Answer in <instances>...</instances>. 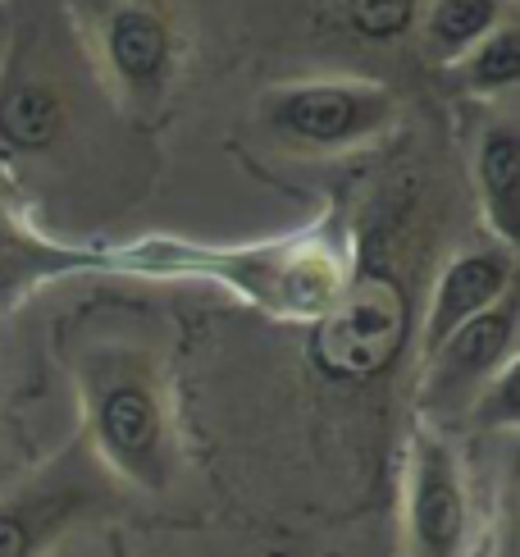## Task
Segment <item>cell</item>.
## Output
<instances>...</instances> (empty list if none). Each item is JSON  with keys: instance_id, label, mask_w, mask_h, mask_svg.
Instances as JSON below:
<instances>
[{"instance_id": "7a4b0ae2", "label": "cell", "mask_w": 520, "mask_h": 557, "mask_svg": "<svg viewBox=\"0 0 520 557\" xmlns=\"http://www.w3.org/2000/svg\"><path fill=\"white\" fill-rule=\"evenodd\" d=\"M407 338H411L407 288L384 265H361L351 278H343L338 297L315 315L311 361L329 380L361 384L384 375L401 357Z\"/></svg>"}, {"instance_id": "5b68a950", "label": "cell", "mask_w": 520, "mask_h": 557, "mask_svg": "<svg viewBox=\"0 0 520 557\" xmlns=\"http://www.w3.org/2000/svg\"><path fill=\"white\" fill-rule=\"evenodd\" d=\"M470 553V484L457 448L438 430H420L407 457V557Z\"/></svg>"}, {"instance_id": "3957f363", "label": "cell", "mask_w": 520, "mask_h": 557, "mask_svg": "<svg viewBox=\"0 0 520 557\" xmlns=\"http://www.w3.org/2000/svg\"><path fill=\"white\" fill-rule=\"evenodd\" d=\"M101 507H110L101 461L91 457V448H69L60 461L0 498V557H46Z\"/></svg>"}, {"instance_id": "9a60e30c", "label": "cell", "mask_w": 520, "mask_h": 557, "mask_svg": "<svg viewBox=\"0 0 520 557\" xmlns=\"http://www.w3.org/2000/svg\"><path fill=\"white\" fill-rule=\"evenodd\" d=\"M106 557H133L128 540H120V535H110V544H106Z\"/></svg>"}, {"instance_id": "9c48e42d", "label": "cell", "mask_w": 520, "mask_h": 557, "mask_svg": "<svg viewBox=\"0 0 520 557\" xmlns=\"http://www.w3.org/2000/svg\"><path fill=\"white\" fill-rule=\"evenodd\" d=\"M69 120V101L51 74L10 69L0 83V147L10 156H46Z\"/></svg>"}, {"instance_id": "8fae6325", "label": "cell", "mask_w": 520, "mask_h": 557, "mask_svg": "<svg viewBox=\"0 0 520 557\" xmlns=\"http://www.w3.org/2000/svg\"><path fill=\"white\" fill-rule=\"evenodd\" d=\"M511 10L516 0H430V10H424V46L434 51V60L457 64L488 33L511 23Z\"/></svg>"}, {"instance_id": "7c38bea8", "label": "cell", "mask_w": 520, "mask_h": 557, "mask_svg": "<svg viewBox=\"0 0 520 557\" xmlns=\"http://www.w3.org/2000/svg\"><path fill=\"white\" fill-rule=\"evenodd\" d=\"M457 78L466 91L493 101V97H511L516 83H520V28L516 18L503 23L498 33H488L475 51H466L457 60Z\"/></svg>"}, {"instance_id": "6da1fadb", "label": "cell", "mask_w": 520, "mask_h": 557, "mask_svg": "<svg viewBox=\"0 0 520 557\" xmlns=\"http://www.w3.org/2000/svg\"><path fill=\"white\" fill-rule=\"evenodd\" d=\"M83 421L91 457L110 480H124L141 494H164L178 475V438L170 403L147 357L91 352L78 366Z\"/></svg>"}, {"instance_id": "8992f818", "label": "cell", "mask_w": 520, "mask_h": 557, "mask_svg": "<svg viewBox=\"0 0 520 557\" xmlns=\"http://www.w3.org/2000/svg\"><path fill=\"white\" fill-rule=\"evenodd\" d=\"M516 311L520 307L511 288L424 357V407L453 411L475 403L507 366H516Z\"/></svg>"}, {"instance_id": "2e32d148", "label": "cell", "mask_w": 520, "mask_h": 557, "mask_svg": "<svg viewBox=\"0 0 520 557\" xmlns=\"http://www.w3.org/2000/svg\"><path fill=\"white\" fill-rule=\"evenodd\" d=\"M0 453H5V448H0Z\"/></svg>"}, {"instance_id": "5bb4252c", "label": "cell", "mask_w": 520, "mask_h": 557, "mask_svg": "<svg viewBox=\"0 0 520 557\" xmlns=\"http://www.w3.org/2000/svg\"><path fill=\"white\" fill-rule=\"evenodd\" d=\"M347 23L370 41H397L416 28L420 0H343Z\"/></svg>"}, {"instance_id": "52a82bcc", "label": "cell", "mask_w": 520, "mask_h": 557, "mask_svg": "<svg viewBox=\"0 0 520 557\" xmlns=\"http://www.w3.org/2000/svg\"><path fill=\"white\" fill-rule=\"evenodd\" d=\"M516 288V251L493 243V247H470L461 257L443 265L438 284L430 293L420 324V357H430L443 338H453L466 320L488 311L498 297Z\"/></svg>"}, {"instance_id": "277c9868", "label": "cell", "mask_w": 520, "mask_h": 557, "mask_svg": "<svg viewBox=\"0 0 520 557\" xmlns=\"http://www.w3.org/2000/svg\"><path fill=\"white\" fill-rule=\"evenodd\" d=\"M393 110L397 106L388 91L361 78L288 83L260 101V114H265V124L283 143L315 151H343L370 143V137H380L393 124Z\"/></svg>"}, {"instance_id": "30bf717a", "label": "cell", "mask_w": 520, "mask_h": 557, "mask_svg": "<svg viewBox=\"0 0 520 557\" xmlns=\"http://www.w3.org/2000/svg\"><path fill=\"white\" fill-rule=\"evenodd\" d=\"M475 183H480V201L484 215L493 224L503 247L516 251V211H520V128L516 120H493L484 124L480 143H475Z\"/></svg>"}, {"instance_id": "ba28073f", "label": "cell", "mask_w": 520, "mask_h": 557, "mask_svg": "<svg viewBox=\"0 0 520 557\" xmlns=\"http://www.w3.org/2000/svg\"><path fill=\"white\" fill-rule=\"evenodd\" d=\"M106 60L114 69L133 97H151L164 87L174 64V33L170 18L156 5H141V0H124L114 5L106 18Z\"/></svg>"}, {"instance_id": "4fadbf2b", "label": "cell", "mask_w": 520, "mask_h": 557, "mask_svg": "<svg viewBox=\"0 0 520 557\" xmlns=\"http://www.w3.org/2000/svg\"><path fill=\"white\" fill-rule=\"evenodd\" d=\"M69 265H78V261L33 243L28 234H23V224L5 211V206H0V301H10L23 288H33L41 274L69 270Z\"/></svg>"}]
</instances>
